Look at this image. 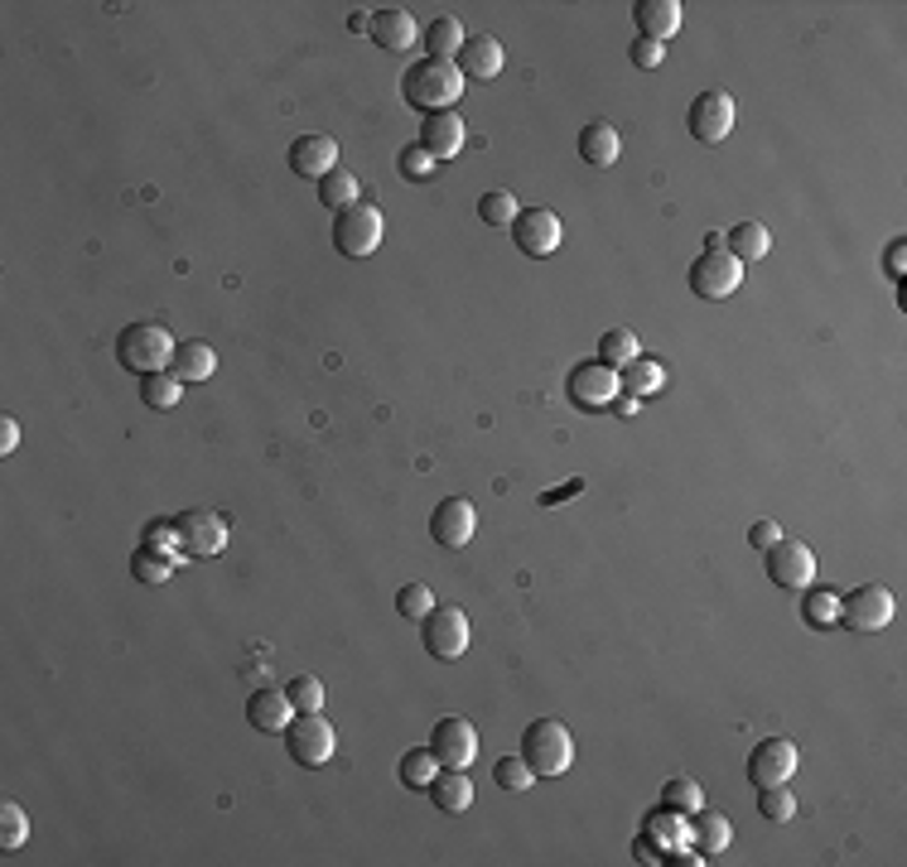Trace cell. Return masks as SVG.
Wrapping results in <instances>:
<instances>
[{
	"instance_id": "cell-1",
	"label": "cell",
	"mask_w": 907,
	"mask_h": 867,
	"mask_svg": "<svg viewBox=\"0 0 907 867\" xmlns=\"http://www.w3.org/2000/svg\"><path fill=\"white\" fill-rule=\"evenodd\" d=\"M401 92L410 106H420V112H454L458 96H464V72L458 64H444V58H420L416 68L401 78Z\"/></svg>"
},
{
	"instance_id": "cell-2",
	"label": "cell",
	"mask_w": 907,
	"mask_h": 867,
	"mask_svg": "<svg viewBox=\"0 0 907 867\" xmlns=\"http://www.w3.org/2000/svg\"><path fill=\"white\" fill-rule=\"evenodd\" d=\"M522 756H526L531 772H536V780L565 776V772H570V762H575L570 728H565L560 718H536V723H526V732H522Z\"/></svg>"
},
{
	"instance_id": "cell-3",
	"label": "cell",
	"mask_w": 907,
	"mask_h": 867,
	"mask_svg": "<svg viewBox=\"0 0 907 867\" xmlns=\"http://www.w3.org/2000/svg\"><path fill=\"white\" fill-rule=\"evenodd\" d=\"M174 338L165 333L160 323H126L116 338V362L136 376H150V372H169L174 362Z\"/></svg>"
},
{
	"instance_id": "cell-4",
	"label": "cell",
	"mask_w": 907,
	"mask_h": 867,
	"mask_svg": "<svg viewBox=\"0 0 907 867\" xmlns=\"http://www.w3.org/2000/svg\"><path fill=\"white\" fill-rule=\"evenodd\" d=\"M565 396H570L579 410H609L613 400L623 396V381H619V372H613L609 362L589 357V362L570 366V376H565Z\"/></svg>"
},
{
	"instance_id": "cell-5",
	"label": "cell",
	"mask_w": 907,
	"mask_h": 867,
	"mask_svg": "<svg viewBox=\"0 0 907 867\" xmlns=\"http://www.w3.org/2000/svg\"><path fill=\"white\" fill-rule=\"evenodd\" d=\"M893 613H898V603H893V593L884 583H860V589H850L840 597V621L850 631H864V637H874V631H884Z\"/></svg>"
},
{
	"instance_id": "cell-6",
	"label": "cell",
	"mask_w": 907,
	"mask_h": 867,
	"mask_svg": "<svg viewBox=\"0 0 907 867\" xmlns=\"http://www.w3.org/2000/svg\"><path fill=\"white\" fill-rule=\"evenodd\" d=\"M382 207H372V203H353L348 213H338V223H333V247L343 251V255H372L382 247Z\"/></svg>"
},
{
	"instance_id": "cell-7",
	"label": "cell",
	"mask_w": 907,
	"mask_h": 867,
	"mask_svg": "<svg viewBox=\"0 0 907 867\" xmlns=\"http://www.w3.org/2000/svg\"><path fill=\"white\" fill-rule=\"evenodd\" d=\"M420 641L434 661H458L468 651V617L458 607H430L420 617Z\"/></svg>"
},
{
	"instance_id": "cell-8",
	"label": "cell",
	"mask_w": 907,
	"mask_h": 867,
	"mask_svg": "<svg viewBox=\"0 0 907 867\" xmlns=\"http://www.w3.org/2000/svg\"><path fill=\"white\" fill-rule=\"evenodd\" d=\"M285 748H290V756H295L299 766H324L333 756V748H338V732H333V723L324 714H299L295 723L285 728Z\"/></svg>"
},
{
	"instance_id": "cell-9",
	"label": "cell",
	"mask_w": 907,
	"mask_h": 867,
	"mask_svg": "<svg viewBox=\"0 0 907 867\" xmlns=\"http://www.w3.org/2000/svg\"><path fill=\"white\" fill-rule=\"evenodd\" d=\"M430 752L444 772H468L478 756V732L468 718H440L430 732Z\"/></svg>"
},
{
	"instance_id": "cell-10",
	"label": "cell",
	"mask_w": 907,
	"mask_h": 867,
	"mask_svg": "<svg viewBox=\"0 0 907 867\" xmlns=\"http://www.w3.org/2000/svg\"><path fill=\"white\" fill-rule=\"evenodd\" d=\"M802 766V752L787 738H763L753 752H748V780L753 786H787Z\"/></svg>"
},
{
	"instance_id": "cell-11",
	"label": "cell",
	"mask_w": 907,
	"mask_h": 867,
	"mask_svg": "<svg viewBox=\"0 0 907 867\" xmlns=\"http://www.w3.org/2000/svg\"><path fill=\"white\" fill-rule=\"evenodd\" d=\"M768 579L778 583V589H812L816 583V555H812V545H802V540H778L768 549Z\"/></svg>"
},
{
	"instance_id": "cell-12",
	"label": "cell",
	"mask_w": 907,
	"mask_h": 867,
	"mask_svg": "<svg viewBox=\"0 0 907 867\" xmlns=\"http://www.w3.org/2000/svg\"><path fill=\"white\" fill-rule=\"evenodd\" d=\"M744 285V265L729 251H705L691 265V289L700 299H729Z\"/></svg>"
},
{
	"instance_id": "cell-13",
	"label": "cell",
	"mask_w": 907,
	"mask_h": 867,
	"mask_svg": "<svg viewBox=\"0 0 907 867\" xmlns=\"http://www.w3.org/2000/svg\"><path fill=\"white\" fill-rule=\"evenodd\" d=\"M691 136L700 145H719L724 136L734 130V96L724 92V88H710V92H700L695 102H691Z\"/></svg>"
},
{
	"instance_id": "cell-14",
	"label": "cell",
	"mask_w": 907,
	"mask_h": 867,
	"mask_svg": "<svg viewBox=\"0 0 907 867\" xmlns=\"http://www.w3.org/2000/svg\"><path fill=\"white\" fill-rule=\"evenodd\" d=\"M174 531H179V545H184L189 555H199V559H213V555H223L227 549V521L217 516V511L193 506L174 521Z\"/></svg>"
},
{
	"instance_id": "cell-15",
	"label": "cell",
	"mask_w": 907,
	"mask_h": 867,
	"mask_svg": "<svg viewBox=\"0 0 907 867\" xmlns=\"http://www.w3.org/2000/svg\"><path fill=\"white\" fill-rule=\"evenodd\" d=\"M474 531H478V511H474L468 497H444V502L434 506L430 535H434V545L440 549H464L468 540H474Z\"/></svg>"
},
{
	"instance_id": "cell-16",
	"label": "cell",
	"mask_w": 907,
	"mask_h": 867,
	"mask_svg": "<svg viewBox=\"0 0 907 867\" xmlns=\"http://www.w3.org/2000/svg\"><path fill=\"white\" fill-rule=\"evenodd\" d=\"M512 241L522 255H536L541 261V255H551L560 247V217H555L551 207H522L512 223Z\"/></svg>"
},
{
	"instance_id": "cell-17",
	"label": "cell",
	"mask_w": 907,
	"mask_h": 867,
	"mask_svg": "<svg viewBox=\"0 0 907 867\" xmlns=\"http://www.w3.org/2000/svg\"><path fill=\"white\" fill-rule=\"evenodd\" d=\"M290 169H295L299 179L319 183L324 174H333L338 169V140L333 136H299L295 145H290Z\"/></svg>"
},
{
	"instance_id": "cell-18",
	"label": "cell",
	"mask_w": 907,
	"mask_h": 867,
	"mask_svg": "<svg viewBox=\"0 0 907 867\" xmlns=\"http://www.w3.org/2000/svg\"><path fill=\"white\" fill-rule=\"evenodd\" d=\"M372 44L386 48V54H406L416 48V15L401 5H386V10H372Z\"/></svg>"
},
{
	"instance_id": "cell-19",
	"label": "cell",
	"mask_w": 907,
	"mask_h": 867,
	"mask_svg": "<svg viewBox=\"0 0 907 867\" xmlns=\"http://www.w3.org/2000/svg\"><path fill=\"white\" fill-rule=\"evenodd\" d=\"M247 723L257 732H285L295 723V704H290L285 689H257L247 699Z\"/></svg>"
},
{
	"instance_id": "cell-20",
	"label": "cell",
	"mask_w": 907,
	"mask_h": 867,
	"mask_svg": "<svg viewBox=\"0 0 907 867\" xmlns=\"http://www.w3.org/2000/svg\"><path fill=\"white\" fill-rule=\"evenodd\" d=\"M464 121H458V112H430L426 116V126H420V145L434 155V160H454L458 150H464Z\"/></svg>"
},
{
	"instance_id": "cell-21",
	"label": "cell",
	"mask_w": 907,
	"mask_h": 867,
	"mask_svg": "<svg viewBox=\"0 0 907 867\" xmlns=\"http://www.w3.org/2000/svg\"><path fill=\"white\" fill-rule=\"evenodd\" d=\"M633 20H637V39L667 44L671 34L681 30V5H676V0H637Z\"/></svg>"
},
{
	"instance_id": "cell-22",
	"label": "cell",
	"mask_w": 907,
	"mask_h": 867,
	"mask_svg": "<svg viewBox=\"0 0 907 867\" xmlns=\"http://www.w3.org/2000/svg\"><path fill=\"white\" fill-rule=\"evenodd\" d=\"M458 72H464V78H478V82H492L502 72V44L492 39V34L464 39V48H458Z\"/></svg>"
},
{
	"instance_id": "cell-23",
	"label": "cell",
	"mask_w": 907,
	"mask_h": 867,
	"mask_svg": "<svg viewBox=\"0 0 907 867\" xmlns=\"http://www.w3.org/2000/svg\"><path fill=\"white\" fill-rule=\"evenodd\" d=\"M619 155H623L619 126H609V121H589V126L579 130V160L585 164L609 169V164H619Z\"/></svg>"
},
{
	"instance_id": "cell-24",
	"label": "cell",
	"mask_w": 907,
	"mask_h": 867,
	"mask_svg": "<svg viewBox=\"0 0 907 867\" xmlns=\"http://www.w3.org/2000/svg\"><path fill=\"white\" fill-rule=\"evenodd\" d=\"M430 800L444 814H464L474 805V780H468V772H440L430 780Z\"/></svg>"
},
{
	"instance_id": "cell-25",
	"label": "cell",
	"mask_w": 907,
	"mask_h": 867,
	"mask_svg": "<svg viewBox=\"0 0 907 867\" xmlns=\"http://www.w3.org/2000/svg\"><path fill=\"white\" fill-rule=\"evenodd\" d=\"M464 24H458L454 15H440V20H430L426 30H420V44L430 48V58H444V64H454L458 58V48H464Z\"/></svg>"
},
{
	"instance_id": "cell-26",
	"label": "cell",
	"mask_w": 907,
	"mask_h": 867,
	"mask_svg": "<svg viewBox=\"0 0 907 867\" xmlns=\"http://www.w3.org/2000/svg\"><path fill=\"white\" fill-rule=\"evenodd\" d=\"M643 834L657 844L661 853H671V848H681V844H691V829H685V814H676L667 810V805H657V810L647 814V829Z\"/></svg>"
},
{
	"instance_id": "cell-27",
	"label": "cell",
	"mask_w": 907,
	"mask_h": 867,
	"mask_svg": "<svg viewBox=\"0 0 907 867\" xmlns=\"http://www.w3.org/2000/svg\"><path fill=\"white\" fill-rule=\"evenodd\" d=\"M619 381H623V396H633V400H647V396H657V390L667 386V372H661V362H651V357H637V362H627L623 372H619Z\"/></svg>"
},
{
	"instance_id": "cell-28",
	"label": "cell",
	"mask_w": 907,
	"mask_h": 867,
	"mask_svg": "<svg viewBox=\"0 0 907 867\" xmlns=\"http://www.w3.org/2000/svg\"><path fill=\"white\" fill-rule=\"evenodd\" d=\"M724 251H729L739 265L744 261H763V255L772 251V237H768L763 223H739L729 237H724Z\"/></svg>"
},
{
	"instance_id": "cell-29",
	"label": "cell",
	"mask_w": 907,
	"mask_h": 867,
	"mask_svg": "<svg viewBox=\"0 0 907 867\" xmlns=\"http://www.w3.org/2000/svg\"><path fill=\"white\" fill-rule=\"evenodd\" d=\"M319 203L333 207V213H348L353 203H362V183H358L353 169L338 164L333 174H324V179H319Z\"/></svg>"
},
{
	"instance_id": "cell-30",
	"label": "cell",
	"mask_w": 907,
	"mask_h": 867,
	"mask_svg": "<svg viewBox=\"0 0 907 867\" xmlns=\"http://www.w3.org/2000/svg\"><path fill=\"white\" fill-rule=\"evenodd\" d=\"M169 372H174L184 386L208 381V376L217 372V357H213V347H208V343H184V347L174 352V362H169Z\"/></svg>"
},
{
	"instance_id": "cell-31",
	"label": "cell",
	"mask_w": 907,
	"mask_h": 867,
	"mask_svg": "<svg viewBox=\"0 0 907 867\" xmlns=\"http://www.w3.org/2000/svg\"><path fill=\"white\" fill-rule=\"evenodd\" d=\"M729 839H734V829H729V820H724V814H710V810H695L691 814V844L705 853H724L729 848Z\"/></svg>"
},
{
	"instance_id": "cell-32",
	"label": "cell",
	"mask_w": 907,
	"mask_h": 867,
	"mask_svg": "<svg viewBox=\"0 0 907 867\" xmlns=\"http://www.w3.org/2000/svg\"><path fill=\"white\" fill-rule=\"evenodd\" d=\"M637 357H643V343H637L633 328H609V333L599 338V362H609L613 372H623V366Z\"/></svg>"
},
{
	"instance_id": "cell-33",
	"label": "cell",
	"mask_w": 907,
	"mask_h": 867,
	"mask_svg": "<svg viewBox=\"0 0 907 867\" xmlns=\"http://www.w3.org/2000/svg\"><path fill=\"white\" fill-rule=\"evenodd\" d=\"M661 805L691 820L695 810H705V790H700V780H691V776H671L667 786H661Z\"/></svg>"
},
{
	"instance_id": "cell-34",
	"label": "cell",
	"mask_w": 907,
	"mask_h": 867,
	"mask_svg": "<svg viewBox=\"0 0 907 867\" xmlns=\"http://www.w3.org/2000/svg\"><path fill=\"white\" fill-rule=\"evenodd\" d=\"M140 396L150 410H174L179 396H184V381L174 372H150V376H140Z\"/></svg>"
},
{
	"instance_id": "cell-35",
	"label": "cell",
	"mask_w": 907,
	"mask_h": 867,
	"mask_svg": "<svg viewBox=\"0 0 907 867\" xmlns=\"http://www.w3.org/2000/svg\"><path fill=\"white\" fill-rule=\"evenodd\" d=\"M131 573H136L145 589H155V583H165L169 573H174V559L160 555V549H150V545H140L136 555H131Z\"/></svg>"
},
{
	"instance_id": "cell-36",
	"label": "cell",
	"mask_w": 907,
	"mask_h": 867,
	"mask_svg": "<svg viewBox=\"0 0 907 867\" xmlns=\"http://www.w3.org/2000/svg\"><path fill=\"white\" fill-rule=\"evenodd\" d=\"M444 766L434 762V752L430 748H420V752H406L401 756V786H410V790H430V780L440 776Z\"/></svg>"
},
{
	"instance_id": "cell-37",
	"label": "cell",
	"mask_w": 907,
	"mask_h": 867,
	"mask_svg": "<svg viewBox=\"0 0 907 867\" xmlns=\"http://www.w3.org/2000/svg\"><path fill=\"white\" fill-rule=\"evenodd\" d=\"M802 613L812 627H840V593L830 589H812L802 597Z\"/></svg>"
},
{
	"instance_id": "cell-38",
	"label": "cell",
	"mask_w": 907,
	"mask_h": 867,
	"mask_svg": "<svg viewBox=\"0 0 907 867\" xmlns=\"http://www.w3.org/2000/svg\"><path fill=\"white\" fill-rule=\"evenodd\" d=\"M30 844V814L20 810V805H0V848L5 853H15V848H24Z\"/></svg>"
},
{
	"instance_id": "cell-39",
	"label": "cell",
	"mask_w": 907,
	"mask_h": 867,
	"mask_svg": "<svg viewBox=\"0 0 907 867\" xmlns=\"http://www.w3.org/2000/svg\"><path fill=\"white\" fill-rule=\"evenodd\" d=\"M758 814L772 824H787L796 814V796L787 786H758Z\"/></svg>"
},
{
	"instance_id": "cell-40",
	"label": "cell",
	"mask_w": 907,
	"mask_h": 867,
	"mask_svg": "<svg viewBox=\"0 0 907 867\" xmlns=\"http://www.w3.org/2000/svg\"><path fill=\"white\" fill-rule=\"evenodd\" d=\"M517 213H522V207H517V198L507 189H492V193H483V203H478V217L488 227H512L517 223Z\"/></svg>"
},
{
	"instance_id": "cell-41",
	"label": "cell",
	"mask_w": 907,
	"mask_h": 867,
	"mask_svg": "<svg viewBox=\"0 0 907 867\" xmlns=\"http://www.w3.org/2000/svg\"><path fill=\"white\" fill-rule=\"evenodd\" d=\"M290 694V704H295V714H319L324 708V685H319V675H295L285 685Z\"/></svg>"
},
{
	"instance_id": "cell-42",
	"label": "cell",
	"mask_w": 907,
	"mask_h": 867,
	"mask_svg": "<svg viewBox=\"0 0 907 867\" xmlns=\"http://www.w3.org/2000/svg\"><path fill=\"white\" fill-rule=\"evenodd\" d=\"M492 780H498L502 790H531L536 786V772L526 766V756H502V762L492 766Z\"/></svg>"
},
{
	"instance_id": "cell-43",
	"label": "cell",
	"mask_w": 907,
	"mask_h": 867,
	"mask_svg": "<svg viewBox=\"0 0 907 867\" xmlns=\"http://www.w3.org/2000/svg\"><path fill=\"white\" fill-rule=\"evenodd\" d=\"M434 607V593L426 589V583H406L401 593H396V613H401L406 621H420Z\"/></svg>"
},
{
	"instance_id": "cell-44",
	"label": "cell",
	"mask_w": 907,
	"mask_h": 867,
	"mask_svg": "<svg viewBox=\"0 0 907 867\" xmlns=\"http://www.w3.org/2000/svg\"><path fill=\"white\" fill-rule=\"evenodd\" d=\"M434 155L426 150V145H406L401 150V160H396V169H401V179H430L434 174Z\"/></svg>"
},
{
	"instance_id": "cell-45",
	"label": "cell",
	"mask_w": 907,
	"mask_h": 867,
	"mask_svg": "<svg viewBox=\"0 0 907 867\" xmlns=\"http://www.w3.org/2000/svg\"><path fill=\"white\" fill-rule=\"evenodd\" d=\"M661 58H667V44H657V39H637L633 44V64L637 68H661Z\"/></svg>"
},
{
	"instance_id": "cell-46",
	"label": "cell",
	"mask_w": 907,
	"mask_h": 867,
	"mask_svg": "<svg viewBox=\"0 0 907 867\" xmlns=\"http://www.w3.org/2000/svg\"><path fill=\"white\" fill-rule=\"evenodd\" d=\"M778 540H782V531H778L772 521H758L753 531H748V545H753V549H772Z\"/></svg>"
},
{
	"instance_id": "cell-47",
	"label": "cell",
	"mask_w": 907,
	"mask_h": 867,
	"mask_svg": "<svg viewBox=\"0 0 907 867\" xmlns=\"http://www.w3.org/2000/svg\"><path fill=\"white\" fill-rule=\"evenodd\" d=\"M633 858H637V863H661V848L651 844L647 834H637V844H633Z\"/></svg>"
},
{
	"instance_id": "cell-48",
	"label": "cell",
	"mask_w": 907,
	"mask_h": 867,
	"mask_svg": "<svg viewBox=\"0 0 907 867\" xmlns=\"http://www.w3.org/2000/svg\"><path fill=\"white\" fill-rule=\"evenodd\" d=\"M15 444H20V424L0 420V454H15Z\"/></svg>"
},
{
	"instance_id": "cell-49",
	"label": "cell",
	"mask_w": 907,
	"mask_h": 867,
	"mask_svg": "<svg viewBox=\"0 0 907 867\" xmlns=\"http://www.w3.org/2000/svg\"><path fill=\"white\" fill-rule=\"evenodd\" d=\"M903 261H907V247L903 241H893L888 247V280H903Z\"/></svg>"
},
{
	"instance_id": "cell-50",
	"label": "cell",
	"mask_w": 907,
	"mask_h": 867,
	"mask_svg": "<svg viewBox=\"0 0 907 867\" xmlns=\"http://www.w3.org/2000/svg\"><path fill=\"white\" fill-rule=\"evenodd\" d=\"M575 492H579V482H570V487H560V492H546V497H541V502H546V506H555V502H560V497H575Z\"/></svg>"
},
{
	"instance_id": "cell-51",
	"label": "cell",
	"mask_w": 907,
	"mask_h": 867,
	"mask_svg": "<svg viewBox=\"0 0 907 867\" xmlns=\"http://www.w3.org/2000/svg\"><path fill=\"white\" fill-rule=\"evenodd\" d=\"M609 410H619V414H637V400H633V396H619Z\"/></svg>"
},
{
	"instance_id": "cell-52",
	"label": "cell",
	"mask_w": 907,
	"mask_h": 867,
	"mask_svg": "<svg viewBox=\"0 0 907 867\" xmlns=\"http://www.w3.org/2000/svg\"><path fill=\"white\" fill-rule=\"evenodd\" d=\"M705 251H724V231H710V237H705Z\"/></svg>"
}]
</instances>
